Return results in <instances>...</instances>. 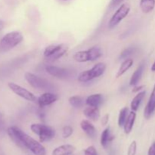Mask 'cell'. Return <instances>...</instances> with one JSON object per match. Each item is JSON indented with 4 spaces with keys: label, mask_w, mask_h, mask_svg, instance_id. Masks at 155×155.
Here are the masks:
<instances>
[{
    "label": "cell",
    "mask_w": 155,
    "mask_h": 155,
    "mask_svg": "<svg viewBox=\"0 0 155 155\" xmlns=\"http://www.w3.org/2000/svg\"><path fill=\"white\" fill-rule=\"evenodd\" d=\"M7 133L12 142L19 148L30 150L34 155H46V150L40 142L28 136L18 127H8Z\"/></svg>",
    "instance_id": "obj_1"
},
{
    "label": "cell",
    "mask_w": 155,
    "mask_h": 155,
    "mask_svg": "<svg viewBox=\"0 0 155 155\" xmlns=\"http://www.w3.org/2000/svg\"><path fill=\"white\" fill-rule=\"evenodd\" d=\"M24 39L22 33L12 31L6 33L0 39V53H6L19 45Z\"/></svg>",
    "instance_id": "obj_2"
},
{
    "label": "cell",
    "mask_w": 155,
    "mask_h": 155,
    "mask_svg": "<svg viewBox=\"0 0 155 155\" xmlns=\"http://www.w3.org/2000/svg\"><path fill=\"white\" fill-rule=\"evenodd\" d=\"M24 78L32 87L36 89L42 91H51L54 90V86L51 82L48 81L46 79L35 75L32 73H25Z\"/></svg>",
    "instance_id": "obj_3"
},
{
    "label": "cell",
    "mask_w": 155,
    "mask_h": 155,
    "mask_svg": "<svg viewBox=\"0 0 155 155\" xmlns=\"http://www.w3.org/2000/svg\"><path fill=\"white\" fill-rule=\"evenodd\" d=\"M102 56V51L98 46H93L84 51H80L76 52L73 55L74 61L80 63H84L88 61H94Z\"/></svg>",
    "instance_id": "obj_4"
},
{
    "label": "cell",
    "mask_w": 155,
    "mask_h": 155,
    "mask_svg": "<svg viewBox=\"0 0 155 155\" xmlns=\"http://www.w3.org/2000/svg\"><path fill=\"white\" fill-rule=\"evenodd\" d=\"M105 64L100 62V63L96 64L91 69L84 71L80 73L79 74L77 80H78L79 82H81V83H87V82L91 81V80H94L95 78H98V77L103 75L104 73L105 72Z\"/></svg>",
    "instance_id": "obj_5"
},
{
    "label": "cell",
    "mask_w": 155,
    "mask_h": 155,
    "mask_svg": "<svg viewBox=\"0 0 155 155\" xmlns=\"http://www.w3.org/2000/svg\"><path fill=\"white\" fill-rule=\"evenodd\" d=\"M68 49L69 47L66 44L50 45L45 48L43 55L48 61H54L63 57L68 52Z\"/></svg>",
    "instance_id": "obj_6"
},
{
    "label": "cell",
    "mask_w": 155,
    "mask_h": 155,
    "mask_svg": "<svg viewBox=\"0 0 155 155\" xmlns=\"http://www.w3.org/2000/svg\"><path fill=\"white\" fill-rule=\"evenodd\" d=\"M30 130L37 135L41 142H48L55 136V130L50 126L42 124H33L30 126Z\"/></svg>",
    "instance_id": "obj_7"
},
{
    "label": "cell",
    "mask_w": 155,
    "mask_h": 155,
    "mask_svg": "<svg viewBox=\"0 0 155 155\" xmlns=\"http://www.w3.org/2000/svg\"><path fill=\"white\" fill-rule=\"evenodd\" d=\"M130 12V5L127 3L121 5L117 10L115 12L113 16L110 19L108 22V27L110 29L114 28L115 27L118 25L127 15H129Z\"/></svg>",
    "instance_id": "obj_8"
},
{
    "label": "cell",
    "mask_w": 155,
    "mask_h": 155,
    "mask_svg": "<svg viewBox=\"0 0 155 155\" xmlns=\"http://www.w3.org/2000/svg\"><path fill=\"white\" fill-rule=\"evenodd\" d=\"M9 89L12 91L15 94L18 95L21 98H24V99L27 100L28 101H31V102H37V98L34 95V94L32 93L29 90H27L25 88L22 87V86H19V85L16 84L15 83H8V84Z\"/></svg>",
    "instance_id": "obj_9"
},
{
    "label": "cell",
    "mask_w": 155,
    "mask_h": 155,
    "mask_svg": "<svg viewBox=\"0 0 155 155\" xmlns=\"http://www.w3.org/2000/svg\"><path fill=\"white\" fill-rule=\"evenodd\" d=\"M45 71L49 75L58 79H67L71 75V71L66 68H59V67L48 65L45 67Z\"/></svg>",
    "instance_id": "obj_10"
},
{
    "label": "cell",
    "mask_w": 155,
    "mask_h": 155,
    "mask_svg": "<svg viewBox=\"0 0 155 155\" xmlns=\"http://www.w3.org/2000/svg\"><path fill=\"white\" fill-rule=\"evenodd\" d=\"M58 99V96L56 94L51 93V92H46L42 94L39 98H37V103L40 107H44L45 106H48L53 104Z\"/></svg>",
    "instance_id": "obj_11"
},
{
    "label": "cell",
    "mask_w": 155,
    "mask_h": 155,
    "mask_svg": "<svg viewBox=\"0 0 155 155\" xmlns=\"http://www.w3.org/2000/svg\"><path fill=\"white\" fill-rule=\"evenodd\" d=\"M155 111V84L152 89L150 98L148 99V103L145 106V110H144V117L146 119H149L151 117L154 112Z\"/></svg>",
    "instance_id": "obj_12"
},
{
    "label": "cell",
    "mask_w": 155,
    "mask_h": 155,
    "mask_svg": "<svg viewBox=\"0 0 155 155\" xmlns=\"http://www.w3.org/2000/svg\"><path fill=\"white\" fill-rule=\"evenodd\" d=\"M80 127H81L82 130L89 137L95 138L97 135V130L95 127H94L93 124L90 122V121L87 120H83L80 122Z\"/></svg>",
    "instance_id": "obj_13"
},
{
    "label": "cell",
    "mask_w": 155,
    "mask_h": 155,
    "mask_svg": "<svg viewBox=\"0 0 155 155\" xmlns=\"http://www.w3.org/2000/svg\"><path fill=\"white\" fill-rule=\"evenodd\" d=\"M76 151V147L72 145H63L53 150L51 155H71Z\"/></svg>",
    "instance_id": "obj_14"
},
{
    "label": "cell",
    "mask_w": 155,
    "mask_h": 155,
    "mask_svg": "<svg viewBox=\"0 0 155 155\" xmlns=\"http://www.w3.org/2000/svg\"><path fill=\"white\" fill-rule=\"evenodd\" d=\"M104 101V97L101 94L95 93L89 95L86 99V104L90 107H98Z\"/></svg>",
    "instance_id": "obj_15"
},
{
    "label": "cell",
    "mask_w": 155,
    "mask_h": 155,
    "mask_svg": "<svg viewBox=\"0 0 155 155\" xmlns=\"http://www.w3.org/2000/svg\"><path fill=\"white\" fill-rule=\"evenodd\" d=\"M83 114L90 120L97 121L100 118V110L98 107L89 106L83 110Z\"/></svg>",
    "instance_id": "obj_16"
},
{
    "label": "cell",
    "mask_w": 155,
    "mask_h": 155,
    "mask_svg": "<svg viewBox=\"0 0 155 155\" xmlns=\"http://www.w3.org/2000/svg\"><path fill=\"white\" fill-rule=\"evenodd\" d=\"M144 70H145V64H141L137 69L134 71V73L132 75L131 78L130 80V86H135L139 83L142 77V74L144 73Z\"/></svg>",
    "instance_id": "obj_17"
},
{
    "label": "cell",
    "mask_w": 155,
    "mask_h": 155,
    "mask_svg": "<svg viewBox=\"0 0 155 155\" xmlns=\"http://www.w3.org/2000/svg\"><path fill=\"white\" fill-rule=\"evenodd\" d=\"M136 118V111L132 110L131 112L129 113L128 117L125 121V124L124 125V130L126 134H130L131 131L133 130V126H134L135 120Z\"/></svg>",
    "instance_id": "obj_18"
},
{
    "label": "cell",
    "mask_w": 155,
    "mask_h": 155,
    "mask_svg": "<svg viewBox=\"0 0 155 155\" xmlns=\"http://www.w3.org/2000/svg\"><path fill=\"white\" fill-rule=\"evenodd\" d=\"M114 136H112L111 133H110V127H108L106 129H104V131L102 132V133L101 135V140H100V142H101V146L103 148H106L108 146L109 143L111 142L114 139Z\"/></svg>",
    "instance_id": "obj_19"
},
{
    "label": "cell",
    "mask_w": 155,
    "mask_h": 155,
    "mask_svg": "<svg viewBox=\"0 0 155 155\" xmlns=\"http://www.w3.org/2000/svg\"><path fill=\"white\" fill-rule=\"evenodd\" d=\"M145 94H146L145 91H142V92H138L137 95L133 98V99L131 101V104H130V107H131L132 110L137 111L139 110L141 103H142L143 98H145Z\"/></svg>",
    "instance_id": "obj_20"
},
{
    "label": "cell",
    "mask_w": 155,
    "mask_h": 155,
    "mask_svg": "<svg viewBox=\"0 0 155 155\" xmlns=\"http://www.w3.org/2000/svg\"><path fill=\"white\" fill-rule=\"evenodd\" d=\"M133 63H134V61H133V60L132 58L125 59V60L122 62L120 67L119 69H118V71L116 75L117 78L120 77L121 76L124 75L127 71H129L133 65Z\"/></svg>",
    "instance_id": "obj_21"
},
{
    "label": "cell",
    "mask_w": 155,
    "mask_h": 155,
    "mask_svg": "<svg viewBox=\"0 0 155 155\" xmlns=\"http://www.w3.org/2000/svg\"><path fill=\"white\" fill-rule=\"evenodd\" d=\"M140 8L145 14H148L154 10L155 0H140Z\"/></svg>",
    "instance_id": "obj_22"
},
{
    "label": "cell",
    "mask_w": 155,
    "mask_h": 155,
    "mask_svg": "<svg viewBox=\"0 0 155 155\" xmlns=\"http://www.w3.org/2000/svg\"><path fill=\"white\" fill-rule=\"evenodd\" d=\"M68 101H69L70 104L75 108H80L84 104V99L83 97L79 96V95L70 97Z\"/></svg>",
    "instance_id": "obj_23"
},
{
    "label": "cell",
    "mask_w": 155,
    "mask_h": 155,
    "mask_svg": "<svg viewBox=\"0 0 155 155\" xmlns=\"http://www.w3.org/2000/svg\"><path fill=\"white\" fill-rule=\"evenodd\" d=\"M129 115V108L127 107H124L120 110L119 116H118V126L120 127H124L125 121Z\"/></svg>",
    "instance_id": "obj_24"
},
{
    "label": "cell",
    "mask_w": 155,
    "mask_h": 155,
    "mask_svg": "<svg viewBox=\"0 0 155 155\" xmlns=\"http://www.w3.org/2000/svg\"><path fill=\"white\" fill-rule=\"evenodd\" d=\"M136 51V48L134 47H129V48H125L122 52L120 53V58L122 59V60H125L127 59L130 55L133 54Z\"/></svg>",
    "instance_id": "obj_25"
},
{
    "label": "cell",
    "mask_w": 155,
    "mask_h": 155,
    "mask_svg": "<svg viewBox=\"0 0 155 155\" xmlns=\"http://www.w3.org/2000/svg\"><path fill=\"white\" fill-rule=\"evenodd\" d=\"M73 133H74V129L71 126H65L62 129V136L64 139H68L71 137Z\"/></svg>",
    "instance_id": "obj_26"
},
{
    "label": "cell",
    "mask_w": 155,
    "mask_h": 155,
    "mask_svg": "<svg viewBox=\"0 0 155 155\" xmlns=\"http://www.w3.org/2000/svg\"><path fill=\"white\" fill-rule=\"evenodd\" d=\"M136 151H137V143L136 141H133L129 146L127 155H136Z\"/></svg>",
    "instance_id": "obj_27"
},
{
    "label": "cell",
    "mask_w": 155,
    "mask_h": 155,
    "mask_svg": "<svg viewBox=\"0 0 155 155\" xmlns=\"http://www.w3.org/2000/svg\"><path fill=\"white\" fill-rule=\"evenodd\" d=\"M84 155H98L96 148L93 145L89 146L84 150Z\"/></svg>",
    "instance_id": "obj_28"
},
{
    "label": "cell",
    "mask_w": 155,
    "mask_h": 155,
    "mask_svg": "<svg viewBox=\"0 0 155 155\" xmlns=\"http://www.w3.org/2000/svg\"><path fill=\"white\" fill-rule=\"evenodd\" d=\"M109 117H110V115H109V114H104V116L102 117V118H101V124L103 127H104V126H107V124H108Z\"/></svg>",
    "instance_id": "obj_29"
},
{
    "label": "cell",
    "mask_w": 155,
    "mask_h": 155,
    "mask_svg": "<svg viewBox=\"0 0 155 155\" xmlns=\"http://www.w3.org/2000/svg\"><path fill=\"white\" fill-rule=\"evenodd\" d=\"M5 130V122L4 120H3V117L2 114L0 112V133L4 131Z\"/></svg>",
    "instance_id": "obj_30"
},
{
    "label": "cell",
    "mask_w": 155,
    "mask_h": 155,
    "mask_svg": "<svg viewBox=\"0 0 155 155\" xmlns=\"http://www.w3.org/2000/svg\"><path fill=\"white\" fill-rule=\"evenodd\" d=\"M148 155H155V142L150 146L148 151Z\"/></svg>",
    "instance_id": "obj_31"
},
{
    "label": "cell",
    "mask_w": 155,
    "mask_h": 155,
    "mask_svg": "<svg viewBox=\"0 0 155 155\" xmlns=\"http://www.w3.org/2000/svg\"><path fill=\"white\" fill-rule=\"evenodd\" d=\"M143 88H144V86H137V85H136V86H134V88L133 89L132 92H140L142 89H143Z\"/></svg>",
    "instance_id": "obj_32"
},
{
    "label": "cell",
    "mask_w": 155,
    "mask_h": 155,
    "mask_svg": "<svg viewBox=\"0 0 155 155\" xmlns=\"http://www.w3.org/2000/svg\"><path fill=\"white\" fill-rule=\"evenodd\" d=\"M123 0H112L111 1V4L113 5H117L119 4L120 2H122Z\"/></svg>",
    "instance_id": "obj_33"
},
{
    "label": "cell",
    "mask_w": 155,
    "mask_h": 155,
    "mask_svg": "<svg viewBox=\"0 0 155 155\" xmlns=\"http://www.w3.org/2000/svg\"><path fill=\"white\" fill-rule=\"evenodd\" d=\"M3 27H4V23H3V21H0V30H2Z\"/></svg>",
    "instance_id": "obj_34"
},
{
    "label": "cell",
    "mask_w": 155,
    "mask_h": 155,
    "mask_svg": "<svg viewBox=\"0 0 155 155\" xmlns=\"http://www.w3.org/2000/svg\"><path fill=\"white\" fill-rule=\"evenodd\" d=\"M151 71H153V72H155V61L153 63L152 66H151Z\"/></svg>",
    "instance_id": "obj_35"
},
{
    "label": "cell",
    "mask_w": 155,
    "mask_h": 155,
    "mask_svg": "<svg viewBox=\"0 0 155 155\" xmlns=\"http://www.w3.org/2000/svg\"><path fill=\"white\" fill-rule=\"evenodd\" d=\"M0 155H5L4 153H3V151H2L1 148H0Z\"/></svg>",
    "instance_id": "obj_36"
},
{
    "label": "cell",
    "mask_w": 155,
    "mask_h": 155,
    "mask_svg": "<svg viewBox=\"0 0 155 155\" xmlns=\"http://www.w3.org/2000/svg\"><path fill=\"white\" fill-rule=\"evenodd\" d=\"M64 1H68V0H64Z\"/></svg>",
    "instance_id": "obj_37"
}]
</instances>
